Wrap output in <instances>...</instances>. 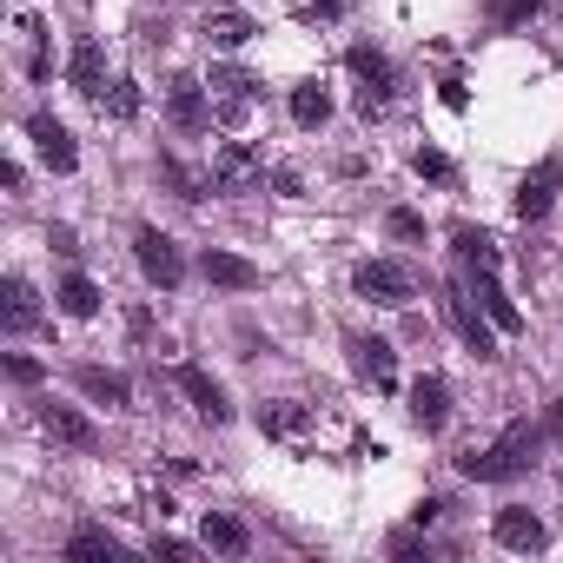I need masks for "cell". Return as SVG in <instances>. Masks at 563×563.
<instances>
[{
    "label": "cell",
    "instance_id": "obj_10",
    "mask_svg": "<svg viewBox=\"0 0 563 563\" xmlns=\"http://www.w3.org/2000/svg\"><path fill=\"white\" fill-rule=\"evenodd\" d=\"M556 186H563V166H556V159L530 166V173H523V186H517V219H543V212H550V199H556Z\"/></svg>",
    "mask_w": 563,
    "mask_h": 563
},
{
    "label": "cell",
    "instance_id": "obj_6",
    "mask_svg": "<svg viewBox=\"0 0 563 563\" xmlns=\"http://www.w3.org/2000/svg\"><path fill=\"white\" fill-rule=\"evenodd\" d=\"M166 113H173V126H179V133H199V126L212 120V107H206V80L173 74V80H166Z\"/></svg>",
    "mask_w": 563,
    "mask_h": 563
},
{
    "label": "cell",
    "instance_id": "obj_14",
    "mask_svg": "<svg viewBox=\"0 0 563 563\" xmlns=\"http://www.w3.org/2000/svg\"><path fill=\"white\" fill-rule=\"evenodd\" d=\"M41 431H47L54 444H74V451H93V444H100V431H93L74 405H47V411H41Z\"/></svg>",
    "mask_w": 563,
    "mask_h": 563
},
{
    "label": "cell",
    "instance_id": "obj_18",
    "mask_svg": "<svg viewBox=\"0 0 563 563\" xmlns=\"http://www.w3.org/2000/svg\"><path fill=\"white\" fill-rule=\"evenodd\" d=\"M206 550H219V556H245V550H252V530H245L239 517H225V510H206Z\"/></svg>",
    "mask_w": 563,
    "mask_h": 563
},
{
    "label": "cell",
    "instance_id": "obj_37",
    "mask_svg": "<svg viewBox=\"0 0 563 563\" xmlns=\"http://www.w3.org/2000/svg\"><path fill=\"white\" fill-rule=\"evenodd\" d=\"M411 517H418V523H438V517H444V497H424V504H418Z\"/></svg>",
    "mask_w": 563,
    "mask_h": 563
},
{
    "label": "cell",
    "instance_id": "obj_11",
    "mask_svg": "<svg viewBox=\"0 0 563 563\" xmlns=\"http://www.w3.org/2000/svg\"><path fill=\"white\" fill-rule=\"evenodd\" d=\"M444 312H451V325L464 332V345H471L477 358H497V339H490L497 325H484V319L471 312V299H464V286H444Z\"/></svg>",
    "mask_w": 563,
    "mask_h": 563
},
{
    "label": "cell",
    "instance_id": "obj_9",
    "mask_svg": "<svg viewBox=\"0 0 563 563\" xmlns=\"http://www.w3.org/2000/svg\"><path fill=\"white\" fill-rule=\"evenodd\" d=\"M206 87H212V107H219V120H225V126H245V113H252V87H258V80H252V74H232V67H219Z\"/></svg>",
    "mask_w": 563,
    "mask_h": 563
},
{
    "label": "cell",
    "instance_id": "obj_32",
    "mask_svg": "<svg viewBox=\"0 0 563 563\" xmlns=\"http://www.w3.org/2000/svg\"><path fill=\"white\" fill-rule=\"evenodd\" d=\"M391 556H405V563H424L431 550H424V537H411V530H398V537H391Z\"/></svg>",
    "mask_w": 563,
    "mask_h": 563
},
{
    "label": "cell",
    "instance_id": "obj_33",
    "mask_svg": "<svg viewBox=\"0 0 563 563\" xmlns=\"http://www.w3.org/2000/svg\"><path fill=\"white\" fill-rule=\"evenodd\" d=\"M8 378H14V385H41V365H34V358H21V352H14V358H8Z\"/></svg>",
    "mask_w": 563,
    "mask_h": 563
},
{
    "label": "cell",
    "instance_id": "obj_31",
    "mask_svg": "<svg viewBox=\"0 0 563 563\" xmlns=\"http://www.w3.org/2000/svg\"><path fill=\"white\" fill-rule=\"evenodd\" d=\"M385 225H391V239H424V219H418V212H405V206H398Z\"/></svg>",
    "mask_w": 563,
    "mask_h": 563
},
{
    "label": "cell",
    "instance_id": "obj_24",
    "mask_svg": "<svg viewBox=\"0 0 563 563\" xmlns=\"http://www.w3.org/2000/svg\"><path fill=\"white\" fill-rule=\"evenodd\" d=\"M206 41H212L219 54H232V47H245V41H252V21H245V14H232V8H219V14H206Z\"/></svg>",
    "mask_w": 563,
    "mask_h": 563
},
{
    "label": "cell",
    "instance_id": "obj_16",
    "mask_svg": "<svg viewBox=\"0 0 563 563\" xmlns=\"http://www.w3.org/2000/svg\"><path fill=\"white\" fill-rule=\"evenodd\" d=\"M411 418H418V431H438V424L451 418V391H444V378H418V385H411Z\"/></svg>",
    "mask_w": 563,
    "mask_h": 563
},
{
    "label": "cell",
    "instance_id": "obj_29",
    "mask_svg": "<svg viewBox=\"0 0 563 563\" xmlns=\"http://www.w3.org/2000/svg\"><path fill=\"white\" fill-rule=\"evenodd\" d=\"M107 113H113V120H133V113H140V87H133V80H113V87H107Z\"/></svg>",
    "mask_w": 563,
    "mask_h": 563
},
{
    "label": "cell",
    "instance_id": "obj_7",
    "mask_svg": "<svg viewBox=\"0 0 563 563\" xmlns=\"http://www.w3.org/2000/svg\"><path fill=\"white\" fill-rule=\"evenodd\" d=\"M27 140H34V153H41L54 173H74V166H80V146H74V133H67L54 113H34V120H27Z\"/></svg>",
    "mask_w": 563,
    "mask_h": 563
},
{
    "label": "cell",
    "instance_id": "obj_26",
    "mask_svg": "<svg viewBox=\"0 0 563 563\" xmlns=\"http://www.w3.org/2000/svg\"><path fill=\"white\" fill-rule=\"evenodd\" d=\"M258 424H265V431H272V438H299V431H306V424H312V411H306V405H292V398H286V405H265V411H258Z\"/></svg>",
    "mask_w": 563,
    "mask_h": 563
},
{
    "label": "cell",
    "instance_id": "obj_27",
    "mask_svg": "<svg viewBox=\"0 0 563 563\" xmlns=\"http://www.w3.org/2000/svg\"><path fill=\"white\" fill-rule=\"evenodd\" d=\"M292 120L299 126H325L332 120V93L325 87H292Z\"/></svg>",
    "mask_w": 563,
    "mask_h": 563
},
{
    "label": "cell",
    "instance_id": "obj_25",
    "mask_svg": "<svg viewBox=\"0 0 563 563\" xmlns=\"http://www.w3.org/2000/svg\"><path fill=\"white\" fill-rule=\"evenodd\" d=\"M67 556H74V563H113V556H120V537H113V530H74V537H67Z\"/></svg>",
    "mask_w": 563,
    "mask_h": 563
},
{
    "label": "cell",
    "instance_id": "obj_23",
    "mask_svg": "<svg viewBox=\"0 0 563 563\" xmlns=\"http://www.w3.org/2000/svg\"><path fill=\"white\" fill-rule=\"evenodd\" d=\"M54 299H60V312H67V319H93V312H100V286H93L87 272L60 278V292H54Z\"/></svg>",
    "mask_w": 563,
    "mask_h": 563
},
{
    "label": "cell",
    "instance_id": "obj_22",
    "mask_svg": "<svg viewBox=\"0 0 563 563\" xmlns=\"http://www.w3.org/2000/svg\"><path fill=\"white\" fill-rule=\"evenodd\" d=\"M352 352H358V372H365L378 391H391V378H398V358H391V345H385V339H358Z\"/></svg>",
    "mask_w": 563,
    "mask_h": 563
},
{
    "label": "cell",
    "instance_id": "obj_3",
    "mask_svg": "<svg viewBox=\"0 0 563 563\" xmlns=\"http://www.w3.org/2000/svg\"><path fill=\"white\" fill-rule=\"evenodd\" d=\"M358 292H365L372 306H405V299L418 292V278H411V265H398V258H365V265H358Z\"/></svg>",
    "mask_w": 563,
    "mask_h": 563
},
{
    "label": "cell",
    "instance_id": "obj_5",
    "mask_svg": "<svg viewBox=\"0 0 563 563\" xmlns=\"http://www.w3.org/2000/svg\"><path fill=\"white\" fill-rule=\"evenodd\" d=\"M265 179V159L245 146V140H225L219 153H212V186L219 192H245V186H258Z\"/></svg>",
    "mask_w": 563,
    "mask_h": 563
},
{
    "label": "cell",
    "instance_id": "obj_4",
    "mask_svg": "<svg viewBox=\"0 0 563 563\" xmlns=\"http://www.w3.org/2000/svg\"><path fill=\"white\" fill-rule=\"evenodd\" d=\"M352 74L365 80V87H358V113H365V120H372V113H385V107H391V87H398L391 60H385L378 47H352Z\"/></svg>",
    "mask_w": 563,
    "mask_h": 563
},
{
    "label": "cell",
    "instance_id": "obj_35",
    "mask_svg": "<svg viewBox=\"0 0 563 563\" xmlns=\"http://www.w3.org/2000/svg\"><path fill=\"white\" fill-rule=\"evenodd\" d=\"M418 173H424V179H451V159H444V153H418Z\"/></svg>",
    "mask_w": 563,
    "mask_h": 563
},
{
    "label": "cell",
    "instance_id": "obj_36",
    "mask_svg": "<svg viewBox=\"0 0 563 563\" xmlns=\"http://www.w3.org/2000/svg\"><path fill=\"white\" fill-rule=\"evenodd\" d=\"M464 100H471V93H464V80H444V107H451V113H464Z\"/></svg>",
    "mask_w": 563,
    "mask_h": 563
},
{
    "label": "cell",
    "instance_id": "obj_13",
    "mask_svg": "<svg viewBox=\"0 0 563 563\" xmlns=\"http://www.w3.org/2000/svg\"><path fill=\"white\" fill-rule=\"evenodd\" d=\"M179 391L192 398V411H199L206 424H225V418H232V405H225V391H219V385H212V378H206L199 365H179Z\"/></svg>",
    "mask_w": 563,
    "mask_h": 563
},
{
    "label": "cell",
    "instance_id": "obj_38",
    "mask_svg": "<svg viewBox=\"0 0 563 563\" xmlns=\"http://www.w3.org/2000/svg\"><path fill=\"white\" fill-rule=\"evenodd\" d=\"M550 438L563 444V405H550Z\"/></svg>",
    "mask_w": 563,
    "mask_h": 563
},
{
    "label": "cell",
    "instance_id": "obj_34",
    "mask_svg": "<svg viewBox=\"0 0 563 563\" xmlns=\"http://www.w3.org/2000/svg\"><path fill=\"white\" fill-rule=\"evenodd\" d=\"M153 556H166V563H186V556H192V543H179V537H153Z\"/></svg>",
    "mask_w": 563,
    "mask_h": 563
},
{
    "label": "cell",
    "instance_id": "obj_8",
    "mask_svg": "<svg viewBox=\"0 0 563 563\" xmlns=\"http://www.w3.org/2000/svg\"><path fill=\"white\" fill-rule=\"evenodd\" d=\"M0 325H8L14 339L41 325V292L27 286V278H21V272H8V286H0Z\"/></svg>",
    "mask_w": 563,
    "mask_h": 563
},
{
    "label": "cell",
    "instance_id": "obj_15",
    "mask_svg": "<svg viewBox=\"0 0 563 563\" xmlns=\"http://www.w3.org/2000/svg\"><path fill=\"white\" fill-rule=\"evenodd\" d=\"M490 530H497V543H504V550H543V543H550V530H543V517H537V510H497V523H490Z\"/></svg>",
    "mask_w": 563,
    "mask_h": 563
},
{
    "label": "cell",
    "instance_id": "obj_21",
    "mask_svg": "<svg viewBox=\"0 0 563 563\" xmlns=\"http://www.w3.org/2000/svg\"><path fill=\"white\" fill-rule=\"evenodd\" d=\"M74 385H80L93 405H126V398H133V385H126L120 372H100V365H80V372H74Z\"/></svg>",
    "mask_w": 563,
    "mask_h": 563
},
{
    "label": "cell",
    "instance_id": "obj_1",
    "mask_svg": "<svg viewBox=\"0 0 563 563\" xmlns=\"http://www.w3.org/2000/svg\"><path fill=\"white\" fill-rule=\"evenodd\" d=\"M530 464H537V424H530V418H510V424H504V438H497L490 451H471V457H457V471H464V477H477V484L523 477Z\"/></svg>",
    "mask_w": 563,
    "mask_h": 563
},
{
    "label": "cell",
    "instance_id": "obj_17",
    "mask_svg": "<svg viewBox=\"0 0 563 563\" xmlns=\"http://www.w3.org/2000/svg\"><path fill=\"white\" fill-rule=\"evenodd\" d=\"M159 179H166L186 206H199L206 192H219V186H212V173H192V166H186V159H173V153H159Z\"/></svg>",
    "mask_w": 563,
    "mask_h": 563
},
{
    "label": "cell",
    "instance_id": "obj_19",
    "mask_svg": "<svg viewBox=\"0 0 563 563\" xmlns=\"http://www.w3.org/2000/svg\"><path fill=\"white\" fill-rule=\"evenodd\" d=\"M477 299H484V319H490L497 332H517V325H523V312H517L510 292L497 286V272H477Z\"/></svg>",
    "mask_w": 563,
    "mask_h": 563
},
{
    "label": "cell",
    "instance_id": "obj_30",
    "mask_svg": "<svg viewBox=\"0 0 563 563\" xmlns=\"http://www.w3.org/2000/svg\"><path fill=\"white\" fill-rule=\"evenodd\" d=\"M537 8H543V0H490V21H497V27H517V21H530Z\"/></svg>",
    "mask_w": 563,
    "mask_h": 563
},
{
    "label": "cell",
    "instance_id": "obj_28",
    "mask_svg": "<svg viewBox=\"0 0 563 563\" xmlns=\"http://www.w3.org/2000/svg\"><path fill=\"white\" fill-rule=\"evenodd\" d=\"M457 252H464L477 272H497V239H490V232H477V225H457Z\"/></svg>",
    "mask_w": 563,
    "mask_h": 563
},
{
    "label": "cell",
    "instance_id": "obj_2",
    "mask_svg": "<svg viewBox=\"0 0 563 563\" xmlns=\"http://www.w3.org/2000/svg\"><path fill=\"white\" fill-rule=\"evenodd\" d=\"M133 258H140V272L153 278V286H166V292L186 278V258H179V245H173L159 225H140V232H133Z\"/></svg>",
    "mask_w": 563,
    "mask_h": 563
},
{
    "label": "cell",
    "instance_id": "obj_20",
    "mask_svg": "<svg viewBox=\"0 0 563 563\" xmlns=\"http://www.w3.org/2000/svg\"><path fill=\"white\" fill-rule=\"evenodd\" d=\"M67 80H74L80 93H100V87H107V54H100V41H80V47H74Z\"/></svg>",
    "mask_w": 563,
    "mask_h": 563
},
{
    "label": "cell",
    "instance_id": "obj_12",
    "mask_svg": "<svg viewBox=\"0 0 563 563\" xmlns=\"http://www.w3.org/2000/svg\"><path fill=\"white\" fill-rule=\"evenodd\" d=\"M199 272L212 278V286H225V292H252V286H258V265H252V258H239V252H212V245H206Z\"/></svg>",
    "mask_w": 563,
    "mask_h": 563
}]
</instances>
